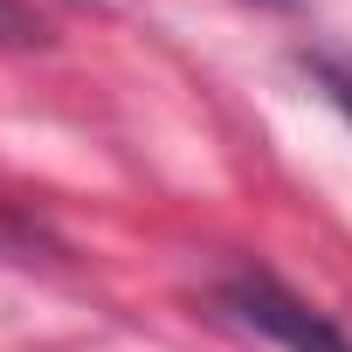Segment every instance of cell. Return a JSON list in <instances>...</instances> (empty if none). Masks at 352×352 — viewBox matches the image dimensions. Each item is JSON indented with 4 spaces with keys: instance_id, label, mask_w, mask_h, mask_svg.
<instances>
[{
    "instance_id": "obj_2",
    "label": "cell",
    "mask_w": 352,
    "mask_h": 352,
    "mask_svg": "<svg viewBox=\"0 0 352 352\" xmlns=\"http://www.w3.org/2000/svg\"><path fill=\"white\" fill-rule=\"evenodd\" d=\"M311 76H318V90L331 97V111L352 124V63H331V56H318V63H311Z\"/></svg>"
},
{
    "instance_id": "obj_3",
    "label": "cell",
    "mask_w": 352,
    "mask_h": 352,
    "mask_svg": "<svg viewBox=\"0 0 352 352\" xmlns=\"http://www.w3.org/2000/svg\"><path fill=\"white\" fill-rule=\"evenodd\" d=\"M263 8H304V0H263Z\"/></svg>"
},
{
    "instance_id": "obj_1",
    "label": "cell",
    "mask_w": 352,
    "mask_h": 352,
    "mask_svg": "<svg viewBox=\"0 0 352 352\" xmlns=\"http://www.w3.org/2000/svg\"><path fill=\"white\" fill-rule=\"evenodd\" d=\"M221 304H228L235 324L263 331V338L283 345V352H352V338H345L324 311H311L304 297H290L276 276H235V283L221 290Z\"/></svg>"
}]
</instances>
